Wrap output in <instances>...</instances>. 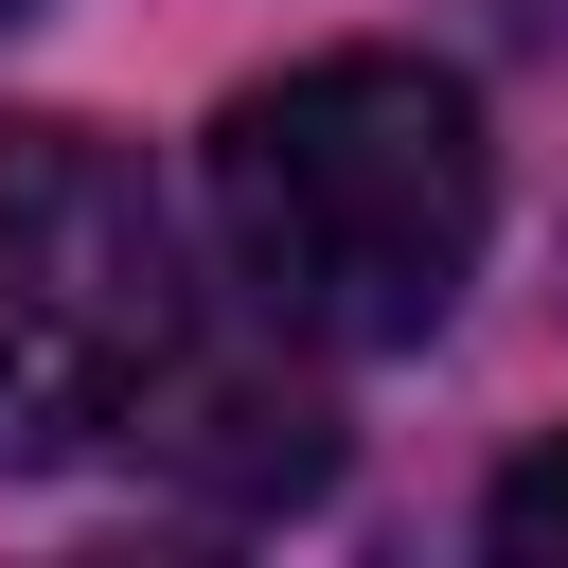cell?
<instances>
[{
	"instance_id": "cell-1",
	"label": "cell",
	"mask_w": 568,
	"mask_h": 568,
	"mask_svg": "<svg viewBox=\"0 0 568 568\" xmlns=\"http://www.w3.org/2000/svg\"><path fill=\"white\" fill-rule=\"evenodd\" d=\"M213 231L248 302L320 355H408L462 320L479 231H497V142L479 89L426 53H302L213 106Z\"/></svg>"
},
{
	"instance_id": "cell-3",
	"label": "cell",
	"mask_w": 568,
	"mask_h": 568,
	"mask_svg": "<svg viewBox=\"0 0 568 568\" xmlns=\"http://www.w3.org/2000/svg\"><path fill=\"white\" fill-rule=\"evenodd\" d=\"M479 532H497L515 568H568V426H550L532 462H497V497H479Z\"/></svg>"
},
{
	"instance_id": "cell-4",
	"label": "cell",
	"mask_w": 568,
	"mask_h": 568,
	"mask_svg": "<svg viewBox=\"0 0 568 568\" xmlns=\"http://www.w3.org/2000/svg\"><path fill=\"white\" fill-rule=\"evenodd\" d=\"M0 18H36V0H0Z\"/></svg>"
},
{
	"instance_id": "cell-2",
	"label": "cell",
	"mask_w": 568,
	"mask_h": 568,
	"mask_svg": "<svg viewBox=\"0 0 568 568\" xmlns=\"http://www.w3.org/2000/svg\"><path fill=\"white\" fill-rule=\"evenodd\" d=\"M178 213L106 124H0V462H89L178 390Z\"/></svg>"
}]
</instances>
